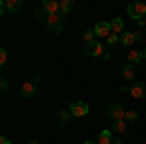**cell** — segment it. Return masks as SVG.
<instances>
[{
	"label": "cell",
	"instance_id": "obj_28",
	"mask_svg": "<svg viewBox=\"0 0 146 144\" xmlns=\"http://www.w3.org/2000/svg\"><path fill=\"white\" fill-rule=\"evenodd\" d=\"M84 144H98V142H84Z\"/></svg>",
	"mask_w": 146,
	"mask_h": 144
},
{
	"label": "cell",
	"instance_id": "obj_4",
	"mask_svg": "<svg viewBox=\"0 0 146 144\" xmlns=\"http://www.w3.org/2000/svg\"><path fill=\"white\" fill-rule=\"evenodd\" d=\"M62 14H47V20H45V25L49 31H53V33H60L62 31Z\"/></svg>",
	"mask_w": 146,
	"mask_h": 144
},
{
	"label": "cell",
	"instance_id": "obj_10",
	"mask_svg": "<svg viewBox=\"0 0 146 144\" xmlns=\"http://www.w3.org/2000/svg\"><path fill=\"white\" fill-rule=\"evenodd\" d=\"M140 39V33H135V31H123L121 33V45L125 47H133Z\"/></svg>",
	"mask_w": 146,
	"mask_h": 144
},
{
	"label": "cell",
	"instance_id": "obj_3",
	"mask_svg": "<svg viewBox=\"0 0 146 144\" xmlns=\"http://www.w3.org/2000/svg\"><path fill=\"white\" fill-rule=\"evenodd\" d=\"M121 92H129L135 100H142L146 96V86L142 82H133V84H125L121 86Z\"/></svg>",
	"mask_w": 146,
	"mask_h": 144
},
{
	"label": "cell",
	"instance_id": "obj_27",
	"mask_svg": "<svg viewBox=\"0 0 146 144\" xmlns=\"http://www.w3.org/2000/svg\"><path fill=\"white\" fill-rule=\"evenodd\" d=\"M113 144H123V142L121 140H113Z\"/></svg>",
	"mask_w": 146,
	"mask_h": 144
},
{
	"label": "cell",
	"instance_id": "obj_17",
	"mask_svg": "<svg viewBox=\"0 0 146 144\" xmlns=\"http://www.w3.org/2000/svg\"><path fill=\"white\" fill-rule=\"evenodd\" d=\"M82 37H84V41H86V45L96 43V31H94V29H86Z\"/></svg>",
	"mask_w": 146,
	"mask_h": 144
},
{
	"label": "cell",
	"instance_id": "obj_30",
	"mask_svg": "<svg viewBox=\"0 0 146 144\" xmlns=\"http://www.w3.org/2000/svg\"><path fill=\"white\" fill-rule=\"evenodd\" d=\"M144 39H146V35H144Z\"/></svg>",
	"mask_w": 146,
	"mask_h": 144
},
{
	"label": "cell",
	"instance_id": "obj_2",
	"mask_svg": "<svg viewBox=\"0 0 146 144\" xmlns=\"http://www.w3.org/2000/svg\"><path fill=\"white\" fill-rule=\"evenodd\" d=\"M37 86H39V76H33L31 80H27V82L22 84L20 96H22L23 100H31L35 94H37Z\"/></svg>",
	"mask_w": 146,
	"mask_h": 144
},
{
	"label": "cell",
	"instance_id": "obj_18",
	"mask_svg": "<svg viewBox=\"0 0 146 144\" xmlns=\"http://www.w3.org/2000/svg\"><path fill=\"white\" fill-rule=\"evenodd\" d=\"M127 125H129L127 121H115V125H113V131H115V133H119V134H123L125 131H127Z\"/></svg>",
	"mask_w": 146,
	"mask_h": 144
},
{
	"label": "cell",
	"instance_id": "obj_25",
	"mask_svg": "<svg viewBox=\"0 0 146 144\" xmlns=\"http://www.w3.org/2000/svg\"><path fill=\"white\" fill-rule=\"evenodd\" d=\"M140 27H146V20H140Z\"/></svg>",
	"mask_w": 146,
	"mask_h": 144
},
{
	"label": "cell",
	"instance_id": "obj_20",
	"mask_svg": "<svg viewBox=\"0 0 146 144\" xmlns=\"http://www.w3.org/2000/svg\"><path fill=\"white\" fill-rule=\"evenodd\" d=\"M105 41H107V45H115V43H119V41H121V35L111 33L109 37H107V39H105Z\"/></svg>",
	"mask_w": 146,
	"mask_h": 144
},
{
	"label": "cell",
	"instance_id": "obj_11",
	"mask_svg": "<svg viewBox=\"0 0 146 144\" xmlns=\"http://www.w3.org/2000/svg\"><path fill=\"white\" fill-rule=\"evenodd\" d=\"M41 8L47 12V14H60V4L56 0H43Z\"/></svg>",
	"mask_w": 146,
	"mask_h": 144
},
{
	"label": "cell",
	"instance_id": "obj_12",
	"mask_svg": "<svg viewBox=\"0 0 146 144\" xmlns=\"http://www.w3.org/2000/svg\"><path fill=\"white\" fill-rule=\"evenodd\" d=\"M142 56H144V53H140V51H136V49H131V51L127 53V62L133 64V66H136V64L142 60Z\"/></svg>",
	"mask_w": 146,
	"mask_h": 144
},
{
	"label": "cell",
	"instance_id": "obj_7",
	"mask_svg": "<svg viewBox=\"0 0 146 144\" xmlns=\"http://www.w3.org/2000/svg\"><path fill=\"white\" fill-rule=\"evenodd\" d=\"M68 109H70V113H72L74 117H84V115L90 113V105L84 103V101H72Z\"/></svg>",
	"mask_w": 146,
	"mask_h": 144
},
{
	"label": "cell",
	"instance_id": "obj_19",
	"mask_svg": "<svg viewBox=\"0 0 146 144\" xmlns=\"http://www.w3.org/2000/svg\"><path fill=\"white\" fill-rule=\"evenodd\" d=\"M125 121H127V123H136V121H138V113H136L135 109H127Z\"/></svg>",
	"mask_w": 146,
	"mask_h": 144
},
{
	"label": "cell",
	"instance_id": "obj_5",
	"mask_svg": "<svg viewBox=\"0 0 146 144\" xmlns=\"http://www.w3.org/2000/svg\"><path fill=\"white\" fill-rule=\"evenodd\" d=\"M127 12H129V16L133 18V20H144L146 18V4L144 2H133V4H129V8H127Z\"/></svg>",
	"mask_w": 146,
	"mask_h": 144
},
{
	"label": "cell",
	"instance_id": "obj_24",
	"mask_svg": "<svg viewBox=\"0 0 146 144\" xmlns=\"http://www.w3.org/2000/svg\"><path fill=\"white\" fill-rule=\"evenodd\" d=\"M0 144H10V138H8L6 134H2V136H0Z\"/></svg>",
	"mask_w": 146,
	"mask_h": 144
},
{
	"label": "cell",
	"instance_id": "obj_16",
	"mask_svg": "<svg viewBox=\"0 0 146 144\" xmlns=\"http://www.w3.org/2000/svg\"><path fill=\"white\" fill-rule=\"evenodd\" d=\"M58 4H60V14L62 16H68L70 10L74 8V2L72 0H58Z\"/></svg>",
	"mask_w": 146,
	"mask_h": 144
},
{
	"label": "cell",
	"instance_id": "obj_14",
	"mask_svg": "<svg viewBox=\"0 0 146 144\" xmlns=\"http://www.w3.org/2000/svg\"><path fill=\"white\" fill-rule=\"evenodd\" d=\"M4 8L14 14V12H18L22 8V0H4Z\"/></svg>",
	"mask_w": 146,
	"mask_h": 144
},
{
	"label": "cell",
	"instance_id": "obj_22",
	"mask_svg": "<svg viewBox=\"0 0 146 144\" xmlns=\"http://www.w3.org/2000/svg\"><path fill=\"white\" fill-rule=\"evenodd\" d=\"M70 115H72L70 109H68V111H60V123H62V125H66L68 119H70Z\"/></svg>",
	"mask_w": 146,
	"mask_h": 144
},
{
	"label": "cell",
	"instance_id": "obj_13",
	"mask_svg": "<svg viewBox=\"0 0 146 144\" xmlns=\"http://www.w3.org/2000/svg\"><path fill=\"white\" fill-rule=\"evenodd\" d=\"M109 25H111V31L117 33V35H121V31H123V27H125V23H123L121 18H113L111 22H109Z\"/></svg>",
	"mask_w": 146,
	"mask_h": 144
},
{
	"label": "cell",
	"instance_id": "obj_1",
	"mask_svg": "<svg viewBox=\"0 0 146 144\" xmlns=\"http://www.w3.org/2000/svg\"><path fill=\"white\" fill-rule=\"evenodd\" d=\"M82 53L88 56H94V58H105V60L109 58V55L105 53V45L100 43V41H96V43H92V45H86L82 49Z\"/></svg>",
	"mask_w": 146,
	"mask_h": 144
},
{
	"label": "cell",
	"instance_id": "obj_8",
	"mask_svg": "<svg viewBox=\"0 0 146 144\" xmlns=\"http://www.w3.org/2000/svg\"><path fill=\"white\" fill-rule=\"evenodd\" d=\"M94 31H96V37H101V39H107V37L113 33L109 22H100V23H96Z\"/></svg>",
	"mask_w": 146,
	"mask_h": 144
},
{
	"label": "cell",
	"instance_id": "obj_26",
	"mask_svg": "<svg viewBox=\"0 0 146 144\" xmlns=\"http://www.w3.org/2000/svg\"><path fill=\"white\" fill-rule=\"evenodd\" d=\"M27 144H39L37 140H27Z\"/></svg>",
	"mask_w": 146,
	"mask_h": 144
},
{
	"label": "cell",
	"instance_id": "obj_6",
	"mask_svg": "<svg viewBox=\"0 0 146 144\" xmlns=\"http://www.w3.org/2000/svg\"><path fill=\"white\" fill-rule=\"evenodd\" d=\"M125 115H127V109L119 103H111L107 107V117L113 121H125Z\"/></svg>",
	"mask_w": 146,
	"mask_h": 144
},
{
	"label": "cell",
	"instance_id": "obj_23",
	"mask_svg": "<svg viewBox=\"0 0 146 144\" xmlns=\"http://www.w3.org/2000/svg\"><path fill=\"white\" fill-rule=\"evenodd\" d=\"M0 90H2V92H8V82H6V80L0 82Z\"/></svg>",
	"mask_w": 146,
	"mask_h": 144
},
{
	"label": "cell",
	"instance_id": "obj_9",
	"mask_svg": "<svg viewBox=\"0 0 146 144\" xmlns=\"http://www.w3.org/2000/svg\"><path fill=\"white\" fill-rule=\"evenodd\" d=\"M121 72H123V78L127 80V82H135L136 78V66H133V64H129V62H123L121 64Z\"/></svg>",
	"mask_w": 146,
	"mask_h": 144
},
{
	"label": "cell",
	"instance_id": "obj_29",
	"mask_svg": "<svg viewBox=\"0 0 146 144\" xmlns=\"http://www.w3.org/2000/svg\"><path fill=\"white\" fill-rule=\"evenodd\" d=\"M144 58H146V49H144Z\"/></svg>",
	"mask_w": 146,
	"mask_h": 144
},
{
	"label": "cell",
	"instance_id": "obj_15",
	"mask_svg": "<svg viewBox=\"0 0 146 144\" xmlns=\"http://www.w3.org/2000/svg\"><path fill=\"white\" fill-rule=\"evenodd\" d=\"M98 144H113V138H111V131H101L98 134Z\"/></svg>",
	"mask_w": 146,
	"mask_h": 144
},
{
	"label": "cell",
	"instance_id": "obj_21",
	"mask_svg": "<svg viewBox=\"0 0 146 144\" xmlns=\"http://www.w3.org/2000/svg\"><path fill=\"white\" fill-rule=\"evenodd\" d=\"M8 62V51L6 49H0V66H4Z\"/></svg>",
	"mask_w": 146,
	"mask_h": 144
}]
</instances>
